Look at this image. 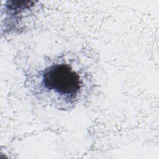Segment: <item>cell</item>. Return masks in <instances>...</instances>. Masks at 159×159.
Masks as SVG:
<instances>
[{"instance_id":"cell-1","label":"cell","mask_w":159,"mask_h":159,"mask_svg":"<svg viewBox=\"0 0 159 159\" xmlns=\"http://www.w3.org/2000/svg\"><path fill=\"white\" fill-rule=\"evenodd\" d=\"M30 74V86L35 95L60 109H67L83 99L89 74L75 58L61 55L45 59Z\"/></svg>"}]
</instances>
